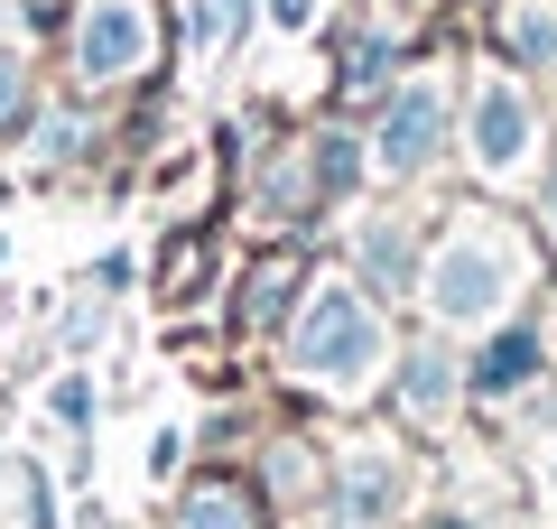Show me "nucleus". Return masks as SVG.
Listing matches in <instances>:
<instances>
[{"label": "nucleus", "instance_id": "1a4fd4ad", "mask_svg": "<svg viewBox=\"0 0 557 529\" xmlns=\"http://www.w3.org/2000/svg\"><path fill=\"white\" fill-rule=\"evenodd\" d=\"M399 399H409V418H446V399H456V362H446L437 344L409 353V362H399Z\"/></svg>", "mask_w": 557, "mask_h": 529}, {"label": "nucleus", "instance_id": "423d86ee", "mask_svg": "<svg viewBox=\"0 0 557 529\" xmlns=\"http://www.w3.org/2000/svg\"><path fill=\"white\" fill-rule=\"evenodd\" d=\"M391 502H399V465L372 446V455H354L344 483H335V529H381V520H391Z\"/></svg>", "mask_w": 557, "mask_h": 529}, {"label": "nucleus", "instance_id": "0eeeda50", "mask_svg": "<svg viewBox=\"0 0 557 529\" xmlns=\"http://www.w3.org/2000/svg\"><path fill=\"white\" fill-rule=\"evenodd\" d=\"M530 372H539V334H530V325H502L493 344L474 353V372H465V381H474L483 399H511V391H520Z\"/></svg>", "mask_w": 557, "mask_h": 529}, {"label": "nucleus", "instance_id": "dca6fc26", "mask_svg": "<svg viewBox=\"0 0 557 529\" xmlns=\"http://www.w3.org/2000/svg\"><path fill=\"white\" fill-rule=\"evenodd\" d=\"M0 20H10V10H0Z\"/></svg>", "mask_w": 557, "mask_h": 529}, {"label": "nucleus", "instance_id": "4468645a", "mask_svg": "<svg viewBox=\"0 0 557 529\" xmlns=\"http://www.w3.org/2000/svg\"><path fill=\"white\" fill-rule=\"evenodd\" d=\"M428 529H474V520H428Z\"/></svg>", "mask_w": 557, "mask_h": 529}, {"label": "nucleus", "instance_id": "ddd939ff", "mask_svg": "<svg viewBox=\"0 0 557 529\" xmlns=\"http://www.w3.org/2000/svg\"><path fill=\"white\" fill-rule=\"evenodd\" d=\"M20 84H28V75H20V57H0V121L20 112Z\"/></svg>", "mask_w": 557, "mask_h": 529}, {"label": "nucleus", "instance_id": "39448f33", "mask_svg": "<svg viewBox=\"0 0 557 529\" xmlns=\"http://www.w3.org/2000/svg\"><path fill=\"white\" fill-rule=\"evenodd\" d=\"M437 149H446V84H437V75H418V84H399L391 112H381V131H372V168H381V176H418Z\"/></svg>", "mask_w": 557, "mask_h": 529}, {"label": "nucleus", "instance_id": "9b49d317", "mask_svg": "<svg viewBox=\"0 0 557 529\" xmlns=\"http://www.w3.org/2000/svg\"><path fill=\"white\" fill-rule=\"evenodd\" d=\"M233 28H251V0H196V38L205 47H223Z\"/></svg>", "mask_w": 557, "mask_h": 529}, {"label": "nucleus", "instance_id": "f257e3e1", "mask_svg": "<svg viewBox=\"0 0 557 529\" xmlns=\"http://www.w3.org/2000/svg\"><path fill=\"white\" fill-rule=\"evenodd\" d=\"M520 288H530V251H520V233H511V223H493V214L456 223V233L437 242V260L418 270L428 316H437V325H465V334L502 325Z\"/></svg>", "mask_w": 557, "mask_h": 529}, {"label": "nucleus", "instance_id": "7ed1b4c3", "mask_svg": "<svg viewBox=\"0 0 557 529\" xmlns=\"http://www.w3.org/2000/svg\"><path fill=\"white\" fill-rule=\"evenodd\" d=\"M465 158L483 176H520L539 158V94L520 75H483L465 102Z\"/></svg>", "mask_w": 557, "mask_h": 529}, {"label": "nucleus", "instance_id": "f03ea898", "mask_svg": "<svg viewBox=\"0 0 557 529\" xmlns=\"http://www.w3.org/2000/svg\"><path fill=\"white\" fill-rule=\"evenodd\" d=\"M391 362V334H381V307L354 288V279H317L298 307V334H288V372L325 399H362Z\"/></svg>", "mask_w": 557, "mask_h": 529}, {"label": "nucleus", "instance_id": "f8f14e48", "mask_svg": "<svg viewBox=\"0 0 557 529\" xmlns=\"http://www.w3.org/2000/svg\"><path fill=\"white\" fill-rule=\"evenodd\" d=\"M362 260H372V279H391V288L409 279V242H399V233H372V242H362Z\"/></svg>", "mask_w": 557, "mask_h": 529}, {"label": "nucleus", "instance_id": "2eb2a0df", "mask_svg": "<svg viewBox=\"0 0 557 529\" xmlns=\"http://www.w3.org/2000/svg\"><path fill=\"white\" fill-rule=\"evenodd\" d=\"M548 223H557V176H548Z\"/></svg>", "mask_w": 557, "mask_h": 529}, {"label": "nucleus", "instance_id": "20e7f679", "mask_svg": "<svg viewBox=\"0 0 557 529\" xmlns=\"http://www.w3.org/2000/svg\"><path fill=\"white\" fill-rule=\"evenodd\" d=\"M159 57V10L149 0H84L75 20V75L84 84H131Z\"/></svg>", "mask_w": 557, "mask_h": 529}, {"label": "nucleus", "instance_id": "9d476101", "mask_svg": "<svg viewBox=\"0 0 557 529\" xmlns=\"http://www.w3.org/2000/svg\"><path fill=\"white\" fill-rule=\"evenodd\" d=\"M177 529H260V502L242 483H196L177 510Z\"/></svg>", "mask_w": 557, "mask_h": 529}, {"label": "nucleus", "instance_id": "6e6552de", "mask_svg": "<svg viewBox=\"0 0 557 529\" xmlns=\"http://www.w3.org/2000/svg\"><path fill=\"white\" fill-rule=\"evenodd\" d=\"M502 38L520 65H557V0H502Z\"/></svg>", "mask_w": 557, "mask_h": 529}]
</instances>
